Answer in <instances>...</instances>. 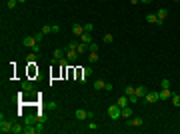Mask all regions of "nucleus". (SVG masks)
Here are the masks:
<instances>
[{"instance_id":"f257e3e1","label":"nucleus","mask_w":180,"mask_h":134,"mask_svg":"<svg viewBox=\"0 0 180 134\" xmlns=\"http://www.w3.org/2000/svg\"><path fill=\"white\" fill-rule=\"evenodd\" d=\"M74 118L76 120H94V112H88V110H84V108H78L76 112H74Z\"/></svg>"},{"instance_id":"f03ea898","label":"nucleus","mask_w":180,"mask_h":134,"mask_svg":"<svg viewBox=\"0 0 180 134\" xmlns=\"http://www.w3.org/2000/svg\"><path fill=\"white\" fill-rule=\"evenodd\" d=\"M108 116H110V120H118L120 116H122V108L118 104H110L108 106Z\"/></svg>"},{"instance_id":"7ed1b4c3","label":"nucleus","mask_w":180,"mask_h":134,"mask_svg":"<svg viewBox=\"0 0 180 134\" xmlns=\"http://www.w3.org/2000/svg\"><path fill=\"white\" fill-rule=\"evenodd\" d=\"M158 100H160V94L154 92V90H148L146 96H144V102H146V104H156Z\"/></svg>"},{"instance_id":"20e7f679","label":"nucleus","mask_w":180,"mask_h":134,"mask_svg":"<svg viewBox=\"0 0 180 134\" xmlns=\"http://www.w3.org/2000/svg\"><path fill=\"white\" fill-rule=\"evenodd\" d=\"M142 124H144V118H140V116H130L128 122H126L128 128H138V126H142Z\"/></svg>"},{"instance_id":"39448f33","label":"nucleus","mask_w":180,"mask_h":134,"mask_svg":"<svg viewBox=\"0 0 180 134\" xmlns=\"http://www.w3.org/2000/svg\"><path fill=\"white\" fill-rule=\"evenodd\" d=\"M64 56H66V48H56L54 54H52V64H58Z\"/></svg>"},{"instance_id":"423d86ee","label":"nucleus","mask_w":180,"mask_h":134,"mask_svg":"<svg viewBox=\"0 0 180 134\" xmlns=\"http://www.w3.org/2000/svg\"><path fill=\"white\" fill-rule=\"evenodd\" d=\"M38 44H40V42H36V38H34V36H24V40H22V46L30 48V50H34Z\"/></svg>"},{"instance_id":"0eeeda50","label":"nucleus","mask_w":180,"mask_h":134,"mask_svg":"<svg viewBox=\"0 0 180 134\" xmlns=\"http://www.w3.org/2000/svg\"><path fill=\"white\" fill-rule=\"evenodd\" d=\"M12 122H8V120H4V116H2V120H0V132L2 134H8V132H12Z\"/></svg>"},{"instance_id":"6e6552de","label":"nucleus","mask_w":180,"mask_h":134,"mask_svg":"<svg viewBox=\"0 0 180 134\" xmlns=\"http://www.w3.org/2000/svg\"><path fill=\"white\" fill-rule=\"evenodd\" d=\"M160 100H170V98H172V90H170V88H162V90H160Z\"/></svg>"},{"instance_id":"1a4fd4ad","label":"nucleus","mask_w":180,"mask_h":134,"mask_svg":"<svg viewBox=\"0 0 180 134\" xmlns=\"http://www.w3.org/2000/svg\"><path fill=\"white\" fill-rule=\"evenodd\" d=\"M66 58H68V62H76L80 58V54L76 50H66Z\"/></svg>"},{"instance_id":"9d476101","label":"nucleus","mask_w":180,"mask_h":134,"mask_svg":"<svg viewBox=\"0 0 180 134\" xmlns=\"http://www.w3.org/2000/svg\"><path fill=\"white\" fill-rule=\"evenodd\" d=\"M84 32H86V30H84L82 24H72V34H74V36H82Z\"/></svg>"},{"instance_id":"9b49d317","label":"nucleus","mask_w":180,"mask_h":134,"mask_svg":"<svg viewBox=\"0 0 180 134\" xmlns=\"http://www.w3.org/2000/svg\"><path fill=\"white\" fill-rule=\"evenodd\" d=\"M116 104H118L120 108H124V106H128V104H130V98H128L126 94H124V96H120L118 100H116Z\"/></svg>"},{"instance_id":"f8f14e48","label":"nucleus","mask_w":180,"mask_h":134,"mask_svg":"<svg viewBox=\"0 0 180 134\" xmlns=\"http://www.w3.org/2000/svg\"><path fill=\"white\" fill-rule=\"evenodd\" d=\"M124 94H126L128 98H132V96H136V86H130V84H128V86L124 88Z\"/></svg>"},{"instance_id":"ddd939ff","label":"nucleus","mask_w":180,"mask_h":134,"mask_svg":"<svg viewBox=\"0 0 180 134\" xmlns=\"http://www.w3.org/2000/svg\"><path fill=\"white\" fill-rule=\"evenodd\" d=\"M130 116H132V106L128 104V106L122 108V118H130Z\"/></svg>"},{"instance_id":"4468645a","label":"nucleus","mask_w":180,"mask_h":134,"mask_svg":"<svg viewBox=\"0 0 180 134\" xmlns=\"http://www.w3.org/2000/svg\"><path fill=\"white\" fill-rule=\"evenodd\" d=\"M88 50V44H84V42H78V44H76V52L78 54H84Z\"/></svg>"},{"instance_id":"2eb2a0df","label":"nucleus","mask_w":180,"mask_h":134,"mask_svg":"<svg viewBox=\"0 0 180 134\" xmlns=\"http://www.w3.org/2000/svg\"><path fill=\"white\" fill-rule=\"evenodd\" d=\"M156 16H158V20H166V16H168V10H166V8H160L158 12H156Z\"/></svg>"},{"instance_id":"dca6fc26","label":"nucleus","mask_w":180,"mask_h":134,"mask_svg":"<svg viewBox=\"0 0 180 134\" xmlns=\"http://www.w3.org/2000/svg\"><path fill=\"white\" fill-rule=\"evenodd\" d=\"M80 42L90 44V42H92V36H90V32H84V34H82V36H80Z\"/></svg>"},{"instance_id":"f3484780","label":"nucleus","mask_w":180,"mask_h":134,"mask_svg":"<svg viewBox=\"0 0 180 134\" xmlns=\"http://www.w3.org/2000/svg\"><path fill=\"white\" fill-rule=\"evenodd\" d=\"M146 92H148L146 86H136V96H138V98H140V96L144 98V96H146Z\"/></svg>"},{"instance_id":"a211bd4d","label":"nucleus","mask_w":180,"mask_h":134,"mask_svg":"<svg viewBox=\"0 0 180 134\" xmlns=\"http://www.w3.org/2000/svg\"><path fill=\"white\" fill-rule=\"evenodd\" d=\"M98 58H100V56H98V52H90V54H88V62H90V64L98 62Z\"/></svg>"},{"instance_id":"6ab92c4d","label":"nucleus","mask_w":180,"mask_h":134,"mask_svg":"<svg viewBox=\"0 0 180 134\" xmlns=\"http://www.w3.org/2000/svg\"><path fill=\"white\" fill-rule=\"evenodd\" d=\"M24 132L26 134H38L36 132V126H32V124H26V126H24Z\"/></svg>"},{"instance_id":"aec40b11","label":"nucleus","mask_w":180,"mask_h":134,"mask_svg":"<svg viewBox=\"0 0 180 134\" xmlns=\"http://www.w3.org/2000/svg\"><path fill=\"white\" fill-rule=\"evenodd\" d=\"M102 42H104V44H112L114 36H112V34H104V36H102Z\"/></svg>"},{"instance_id":"412c9836","label":"nucleus","mask_w":180,"mask_h":134,"mask_svg":"<svg viewBox=\"0 0 180 134\" xmlns=\"http://www.w3.org/2000/svg\"><path fill=\"white\" fill-rule=\"evenodd\" d=\"M104 86H106V82L104 80H96L94 82V90H104Z\"/></svg>"},{"instance_id":"4be33fe9","label":"nucleus","mask_w":180,"mask_h":134,"mask_svg":"<svg viewBox=\"0 0 180 134\" xmlns=\"http://www.w3.org/2000/svg\"><path fill=\"white\" fill-rule=\"evenodd\" d=\"M16 6H18V0H6V8L8 10H14Z\"/></svg>"},{"instance_id":"5701e85b","label":"nucleus","mask_w":180,"mask_h":134,"mask_svg":"<svg viewBox=\"0 0 180 134\" xmlns=\"http://www.w3.org/2000/svg\"><path fill=\"white\" fill-rule=\"evenodd\" d=\"M146 22H150V24H156V22H158V16H156V14H146Z\"/></svg>"},{"instance_id":"b1692460","label":"nucleus","mask_w":180,"mask_h":134,"mask_svg":"<svg viewBox=\"0 0 180 134\" xmlns=\"http://www.w3.org/2000/svg\"><path fill=\"white\" fill-rule=\"evenodd\" d=\"M12 132H14V134H20V132H24V126L16 122V124H14V126H12Z\"/></svg>"},{"instance_id":"393cba45","label":"nucleus","mask_w":180,"mask_h":134,"mask_svg":"<svg viewBox=\"0 0 180 134\" xmlns=\"http://www.w3.org/2000/svg\"><path fill=\"white\" fill-rule=\"evenodd\" d=\"M98 50H100V46L96 42H90V44H88V52H98Z\"/></svg>"},{"instance_id":"a878e982","label":"nucleus","mask_w":180,"mask_h":134,"mask_svg":"<svg viewBox=\"0 0 180 134\" xmlns=\"http://www.w3.org/2000/svg\"><path fill=\"white\" fill-rule=\"evenodd\" d=\"M36 58H38V54H36V52H30V54L26 56V60L30 62V64H34V62H36Z\"/></svg>"},{"instance_id":"bb28decb","label":"nucleus","mask_w":180,"mask_h":134,"mask_svg":"<svg viewBox=\"0 0 180 134\" xmlns=\"http://www.w3.org/2000/svg\"><path fill=\"white\" fill-rule=\"evenodd\" d=\"M170 100H172V104L176 108H180V96H178V94H172V98H170Z\"/></svg>"},{"instance_id":"cd10ccee","label":"nucleus","mask_w":180,"mask_h":134,"mask_svg":"<svg viewBox=\"0 0 180 134\" xmlns=\"http://www.w3.org/2000/svg\"><path fill=\"white\" fill-rule=\"evenodd\" d=\"M88 130H90V132H96V130H98V124H96L94 120H90L88 122Z\"/></svg>"},{"instance_id":"c85d7f7f","label":"nucleus","mask_w":180,"mask_h":134,"mask_svg":"<svg viewBox=\"0 0 180 134\" xmlns=\"http://www.w3.org/2000/svg\"><path fill=\"white\" fill-rule=\"evenodd\" d=\"M160 88H170V80H168V78L160 80Z\"/></svg>"},{"instance_id":"c756f323","label":"nucleus","mask_w":180,"mask_h":134,"mask_svg":"<svg viewBox=\"0 0 180 134\" xmlns=\"http://www.w3.org/2000/svg\"><path fill=\"white\" fill-rule=\"evenodd\" d=\"M42 32H44V34H50V32H52V26H50V24H44V26H42Z\"/></svg>"},{"instance_id":"7c9ffc66","label":"nucleus","mask_w":180,"mask_h":134,"mask_svg":"<svg viewBox=\"0 0 180 134\" xmlns=\"http://www.w3.org/2000/svg\"><path fill=\"white\" fill-rule=\"evenodd\" d=\"M22 88H24V90H32V84H30L28 80H24L22 82Z\"/></svg>"},{"instance_id":"2f4dec72","label":"nucleus","mask_w":180,"mask_h":134,"mask_svg":"<svg viewBox=\"0 0 180 134\" xmlns=\"http://www.w3.org/2000/svg\"><path fill=\"white\" fill-rule=\"evenodd\" d=\"M84 30H86V32H92V30H94V24L86 22V24H84Z\"/></svg>"},{"instance_id":"473e14b6","label":"nucleus","mask_w":180,"mask_h":134,"mask_svg":"<svg viewBox=\"0 0 180 134\" xmlns=\"http://www.w3.org/2000/svg\"><path fill=\"white\" fill-rule=\"evenodd\" d=\"M42 36H44V32H42V30L34 34V38H36V42H40V40H42Z\"/></svg>"},{"instance_id":"72a5a7b5","label":"nucleus","mask_w":180,"mask_h":134,"mask_svg":"<svg viewBox=\"0 0 180 134\" xmlns=\"http://www.w3.org/2000/svg\"><path fill=\"white\" fill-rule=\"evenodd\" d=\"M104 90H106V92H112V90H114V84H110V82H106V86H104Z\"/></svg>"},{"instance_id":"f704fd0d","label":"nucleus","mask_w":180,"mask_h":134,"mask_svg":"<svg viewBox=\"0 0 180 134\" xmlns=\"http://www.w3.org/2000/svg\"><path fill=\"white\" fill-rule=\"evenodd\" d=\"M140 2H142V4H150L152 0H140Z\"/></svg>"},{"instance_id":"c9c22d12","label":"nucleus","mask_w":180,"mask_h":134,"mask_svg":"<svg viewBox=\"0 0 180 134\" xmlns=\"http://www.w3.org/2000/svg\"><path fill=\"white\" fill-rule=\"evenodd\" d=\"M138 2H140V0H130V4H132V6H134V4H138Z\"/></svg>"},{"instance_id":"e433bc0d","label":"nucleus","mask_w":180,"mask_h":134,"mask_svg":"<svg viewBox=\"0 0 180 134\" xmlns=\"http://www.w3.org/2000/svg\"><path fill=\"white\" fill-rule=\"evenodd\" d=\"M24 2H26V0H18V4H24Z\"/></svg>"},{"instance_id":"4c0bfd02","label":"nucleus","mask_w":180,"mask_h":134,"mask_svg":"<svg viewBox=\"0 0 180 134\" xmlns=\"http://www.w3.org/2000/svg\"><path fill=\"white\" fill-rule=\"evenodd\" d=\"M172 2H178V0H172Z\"/></svg>"}]
</instances>
